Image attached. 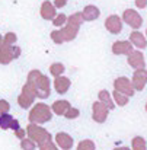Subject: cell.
<instances>
[{"label": "cell", "instance_id": "obj_1", "mask_svg": "<svg viewBox=\"0 0 147 150\" xmlns=\"http://www.w3.org/2000/svg\"><path fill=\"white\" fill-rule=\"evenodd\" d=\"M26 82L34 85L35 95L38 99H47L51 95V82H49L48 76L42 74L40 70H31L28 73Z\"/></svg>", "mask_w": 147, "mask_h": 150}, {"label": "cell", "instance_id": "obj_2", "mask_svg": "<svg viewBox=\"0 0 147 150\" xmlns=\"http://www.w3.org/2000/svg\"><path fill=\"white\" fill-rule=\"evenodd\" d=\"M52 111H51V106H48L47 103L44 102H38V103H34L31 106V111H29V115H28V120H29V124H45L51 121L52 118Z\"/></svg>", "mask_w": 147, "mask_h": 150}, {"label": "cell", "instance_id": "obj_3", "mask_svg": "<svg viewBox=\"0 0 147 150\" xmlns=\"http://www.w3.org/2000/svg\"><path fill=\"white\" fill-rule=\"evenodd\" d=\"M20 54H22V50H20V47H18L16 44H15V45H9V44L1 42V45H0V64L7 66V64H10L13 60L19 58Z\"/></svg>", "mask_w": 147, "mask_h": 150}, {"label": "cell", "instance_id": "obj_4", "mask_svg": "<svg viewBox=\"0 0 147 150\" xmlns=\"http://www.w3.org/2000/svg\"><path fill=\"white\" fill-rule=\"evenodd\" d=\"M26 137L31 139L32 142H35L37 144H40V143H42L45 140L52 139L48 131L44 127L38 125V124H28L26 125Z\"/></svg>", "mask_w": 147, "mask_h": 150}, {"label": "cell", "instance_id": "obj_5", "mask_svg": "<svg viewBox=\"0 0 147 150\" xmlns=\"http://www.w3.org/2000/svg\"><path fill=\"white\" fill-rule=\"evenodd\" d=\"M121 19H122V22L125 25H128L130 28H133V31L140 29L141 25H143V18H141V15L136 9H125L122 12Z\"/></svg>", "mask_w": 147, "mask_h": 150}, {"label": "cell", "instance_id": "obj_6", "mask_svg": "<svg viewBox=\"0 0 147 150\" xmlns=\"http://www.w3.org/2000/svg\"><path fill=\"white\" fill-rule=\"evenodd\" d=\"M114 91L121 92V93L127 95L128 98H131V96L136 95V91H134V88H133V85H131V80H130L128 77H125V76L117 77V79L114 80Z\"/></svg>", "mask_w": 147, "mask_h": 150}, {"label": "cell", "instance_id": "obj_7", "mask_svg": "<svg viewBox=\"0 0 147 150\" xmlns=\"http://www.w3.org/2000/svg\"><path fill=\"white\" fill-rule=\"evenodd\" d=\"M103 25H105V29L109 34H112V35L121 34L122 32V28H124V22H122L121 16H118V15H109L105 19Z\"/></svg>", "mask_w": 147, "mask_h": 150}, {"label": "cell", "instance_id": "obj_8", "mask_svg": "<svg viewBox=\"0 0 147 150\" xmlns=\"http://www.w3.org/2000/svg\"><path fill=\"white\" fill-rule=\"evenodd\" d=\"M131 85H133L136 92L144 91V88L147 85V69H137V70H134L133 77H131Z\"/></svg>", "mask_w": 147, "mask_h": 150}, {"label": "cell", "instance_id": "obj_9", "mask_svg": "<svg viewBox=\"0 0 147 150\" xmlns=\"http://www.w3.org/2000/svg\"><path fill=\"white\" fill-rule=\"evenodd\" d=\"M127 63L130 67H133L134 70L137 69H146V58L143 51L140 50H133L127 55Z\"/></svg>", "mask_w": 147, "mask_h": 150}, {"label": "cell", "instance_id": "obj_10", "mask_svg": "<svg viewBox=\"0 0 147 150\" xmlns=\"http://www.w3.org/2000/svg\"><path fill=\"white\" fill-rule=\"evenodd\" d=\"M108 114H109V109L102 102L96 100V102L92 103V118H93L95 122L103 124L106 121V118H108Z\"/></svg>", "mask_w": 147, "mask_h": 150}, {"label": "cell", "instance_id": "obj_11", "mask_svg": "<svg viewBox=\"0 0 147 150\" xmlns=\"http://www.w3.org/2000/svg\"><path fill=\"white\" fill-rule=\"evenodd\" d=\"M79 31H80V25L73 23V22H70V21H67L66 25H64L63 28H60V32H61V35H63L64 42H70V41L76 40Z\"/></svg>", "mask_w": 147, "mask_h": 150}, {"label": "cell", "instance_id": "obj_12", "mask_svg": "<svg viewBox=\"0 0 147 150\" xmlns=\"http://www.w3.org/2000/svg\"><path fill=\"white\" fill-rule=\"evenodd\" d=\"M54 143H55V144H57V147H60V149L70 150L71 147H73L74 140H73V137H71L69 133L60 131V133H57V134H55V137H54Z\"/></svg>", "mask_w": 147, "mask_h": 150}, {"label": "cell", "instance_id": "obj_13", "mask_svg": "<svg viewBox=\"0 0 147 150\" xmlns=\"http://www.w3.org/2000/svg\"><path fill=\"white\" fill-rule=\"evenodd\" d=\"M111 50H112V54H115V55H128L134 50V47L128 40H122V41H115L112 44Z\"/></svg>", "mask_w": 147, "mask_h": 150}, {"label": "cell", "instance_id": "obj_14", "mask_svg": "<svg viewBox=\"0 0 147 150\" xmlns=\"http://www.w3.org/2000/svg\"><path fill=\"white\" fill-rule=\"evenodd\" d=\"M40 15L44 21H52L57 16V9L49 0H44L40 7Z\"/></svg>", "mask_w": 147, "mask_h": 150}, {"label": "cell", "instance_id": "obj_15", "mask_svg": "<svg viewBox=\"0 0 147 150\" xmlns=\"http://www.w3.org/2000/svg\"><path fill=\"white\" fill-rule=\"evenodd\" d=\"M82 13V18H83V22H93L99 19L100 16V9L95 4H88L83 7V10L80 12Z\"/></svg>", "mask_w": 147, "mask_h": 150}, {"label": "cell", "instance_id": "obj_16", "mask_svg": "<svg viewBox=\"0 0 147 150\" xmlns=\"http://www.w3.org/2000/svg\"><path fill=\"white\" fill-rule=\"evenodd\" d=\"M131 44H133V47H136L137 50L143 51L144 48H147V38L144 37V34L141 32V31H133L131 34H130V40H128Z\"/></svg>", "mask_w": 147, "mask_h": 150}, {"label": "cell", "instance_id": "obj_17", "mask_svg": "<svg viewBox=\"0 0 147 150\" xmlns=\"http://www.w3.org/2000/svg\"><path fill=\"white\" fill-rule=\"evenodd\" d=\"M52 85H54V89H55L57 93L64 95V93H67V91L70 89L71 82H70V79L66 77V76H58V77H54Z\"/></svg>", "mask_w": 147, "mask_h": 150}, {"label": "cell", "instance_id": "obj_18", "mask_svg": "<svg viewBox=\"0 0 147 150\" xmlns=\"http://www.w3.org/2000/svg\"><path fill=\"white\" fill-rule=\"evenodd\" d=\"M70 106H71V105H70L69 100L60 99V100H55V102L51 105V111H52V114H55V115H64L66 111H67Z\"/></svg>", "mask_w": 147, "mask_h": 150}, {"label": "cell", "instance_id": "obj_19", "mask_svg": "<svg viewBox=\"0 0 147 150\" xmlns=\"http://www.w3.org/2000/svg\"><path fill=\"white\" fill-rule=\"evenodd\" d=\"M98 100L99 102H102L109 111H112V109H115V103H114V99H112V95L106 91V89H102V91H99L98 93Z\"/></svg>", "mask_w": 147, "mask_h": 150}, {"label": "cell", "instance_id": "obj_20", "mask_svg": "<svg viewBox=\"0 0 147 150\" xmlns=\"http://www.w3.org/2000/svg\"><path fill=\"white\" fill-rule=\"evenodd\" d=\"M34 102H35V98H34V96H29V95H26V93H22V92H20V95L18 96V103H19V106L23 108V109L31 108V106L34 105Z\"/></svg>", "mask_w": 147, "mask_h": 150}, {"label": "cell", "instance_id": "obj_21", "mask_svg": "<svg viewBox=\"0 0 147 150\" xmlns=\"http://www.w3.org/2000/svg\"><path fill=\"white\" fill-rule=\"evenodd\" d=\"M111 95H112V99H114L115 106H125L128 103V100H130V98L127 95H124L121 92H117V91H114Z\"/></svg>", "mask_w": 147, "mask_h": 150}, {"label": "cell", "instance_id": "obj_22", "mask_svg": "<svg viewBox=\"0 0 147 150\" xmlns=\"http://www.w3.org/2000/svg\"><path fill=\"white\" fill-rule=\"evenodd\" d=\"M49 74L52 76V77H58V76H63V73L66 71V66L63 64V63H52L51 66H49Z\"/></svg>", "mask_w": 147, "mask_h": 150}, {"label": "cell", "instance_id": "obj_23", "mask_svg": "<svg viewBox=\"0 0 147 150\" xmlns=\"http://www.w3.org/2000/svg\"><path fill=\"white\" fill-rule=\"evenodd\" d=\"M131 150H147V142L144 137L141 136H136L131 140Z\"/></svg>", "mask_w": 147, "mask_h": 150}, {"label": "cell", "instance_id": "obj_24", "mask_svg": "<svg viewBox=\"0 0 147 150\" xmlns=\"http://www.w3.org/2000/svg\"><path fill=\"white\" fill-rule=\"evenodd\" d=\"M51 22H52V25H54L57 29H60V28H63V26L66 25V22H67V15H64V13H57V16H55Z\"/></svg>", "mask_w": 147, "mask_h": 150}, {"label": "cell", "instance_id": "obj_25", "mask_svg": "<svg viewBox=\"0 0 147 150\" xmlns=\"http://www.w3.org/2000/svg\"><path fill=\"white\" fill-rule=\"evenodd\" d=\"M76 150H96V144H95V142L86 139V140H82L77 144V149Z\"/></svg>", "mask_w": 147, "mask_h": 150}, {"label": "cell", "instance_id": "obj_26", "mask_svg": "<svg viewBox=\"0 0 147 150\" xmlns=\"http://www.w3.org/2000/svg\"><path fill=\"white\" fill-rule=\"evenodd\" d=\"M12 120H13V117H12L10 114H3V115H0V128H1V130H9Z\"/></svg>", "mask_w": 147, "mask_h": 150}, {"label": "cell", "instance_id": "obj_27", "mask_svg": "<svg viewBox=\"0 0 147 150\" xmlns=\"http://www.w3.org/2000/svg\"><path fill=\"white\" fill-rule=\"evenodd\" d=\"M20 147H22V150H35L37 149V143L32 142L31 139L25 137V139L20 140Z\"/></svg>", "mask_w": 147, "mask_h": 150}, {"label": "cell", "instance_id": "obj_28", "mask_svg": "<svg viewBox=\"0 0 147 150\" xmlns=\"http://www.w3.org/2000/svg\"><path fill=\"white\" fill-rule=\"evenodd\" d=\"M49 37H51V40H52V42H54V44H57V45L64 44V40H63V35H61L60 29H54V31H51Z\"/></svg>", "mask_w": 147, "mask_h": 150}, {"label": "cell", "instance_id": "obj_29", "mask_svg": "<svg viewBox=\"0 0 147 150\" xmlns=\"http://www.w3.org/2000/svg\"><path fill=\"white\" fill-rule=\"evenodd\" d=\"M18 41V35L15 32H6L3 35V42L4 44H9V45H15Z\"/></svg>", "mask_w": 147, "mask_h": 150}, {"label": "cell", "instance_id": "obj_30", "mask_svg": "<svg viewBox=\"0 0 147 150\" xmlns=\"http://www.w3.org/2000/svg\"><path fill=\"white\" fill-rule=\"evenodd\" d=\"M38 146H40V150H58L57 144L54 143V140H52V139H49V140H45V142L40 143Z\"/></svg>", "mask_w": 147, "mask_h": 150}, {"label": "cell", "instance_id": "obj_31", "mask_svg": "<svg viewBox=\"0 0 147 150\" xmlns=\"http://www.w3.org/2000/svg\"><path fill=\"white\" fill-rule=\"evenodd\" d=\"M79 115H80V111L74 106H70L63 117H66L67 120H76V118H79Z\"/></svg>", "mask_w": 147, "mask_h": 150}, {"label": "cell", "instance_id": "obj_32", "mask_svg": "<svg viewBox=\"0 0 147 150\" xmlns=\"http://www.w3.org/2000/svg\"><path fill=\"white\" fill-rule=\"evenodd\" d=\"M9 111H10V103L6 99H0V115L9 114Z\"/></svg>", "mask_w": 147, "mask_h": 150}, {"label": "cell", "instance_id": "obj_33", "mask_svg": "<svg viewBox=\"0 0 147 150\" xmlns=\"http://www.w3.org/2000/svg\"><path fill=\"white\" fill-rule=\"evenodd\" d=\"M15 136H16L19 140H22V139L26 137V130H25V128H19V130L15 131Z\"/></svg>", "mask_w": 147, "mask_h": 150}, {"label": "cell", "instance_id": "obj_34", "mask_svg": "<svg viewBox=\"0 0 147 150\" xmlns=\"http://www.w3.org/2000/svg\"><path fill=\"white\" fill-rule=\"evenodd\" d=\"M52 4L55 6V9H63V7H66L67 0H54V3H52Z\"/></svg>", "mask_w": 147, "mask_h": 150}, {"label": "cell", "instance_id": "obj_35", "mask_svg": "<svg viewBox=\"0 0 147 150\" xmlns=\"http://www.w3.org/2000/svg\"><path fill=\"white\" fill-rule=\"evenodd\" d=\"M136 7L137 9H146L147 7V0H136Z\"/></svg>", "mask_w": 147, "mask_h": 150}, {"label": "cell", "instance_id": "obj_36", "mask_svg": "<svg viewBox=\"0 0 147 150\" xmlns=\"http://www.w3.org/2000/svg\"><path fill=\"white\" fill-rule=\"evenodd\" d=\"M19 128H20V127H19V121H18L16 118H13L12 122H10V130L16 131V130H19Z\"/></svg>", "mask_w": 147, "mask_h": 150}, {"label": "cell", "instance_id": "obj_37", "mask_svg": "<svg viewBox=\"0 0 147 150\" xmlns=\"http://www.w3.org/2000/svg\"><path fill=\"white\" fill-rule=\"evenodd\" d=\"M114 150H131L130 147H127V146H122V147H115Z\"/></svg>", "mask_w": 147, "mask_h": 150}, {"label": "cell", "instance_id": "obj_38", "mask_svg": "<svg viewBox=\"0 0 147 150\" xmlns=\"http://www.w3.org/2000/svg\"><path fill=\"white\" fill-rule=\"evenodd\" d=\"M1 42H3V37H1V34H0V45H1Z\"/></svg>", "mask_w": 147, "mask_h": 150}, {"label": "cell", "instance_id": "obj_39", "mask_svg": "<svg viewBox=\"0 0 147 150\" xmlns=\"http://www.w3.org/2000/svg\"><path fill=\"white\" fill-rule=\"evenodd\" d=\"M144 109H146V112H147V102H146V105H144Z\"/></svg>", "mask_w": 147, "mask_h": 150}, {"label": "cell", "instance_id": "obj_40", "mask_svg": "<svg viewBox=\"0 0 147 150\" xmlns=\"http://www.w3.org/2000/svg\"><path fill=\"white\" fill-rule=\"evenodd\" d=\"M144 37H146V38H147V29H146V34H144Z\"/></svg>", "mask_w": 147, "mask_h": 150}]
</instances>
